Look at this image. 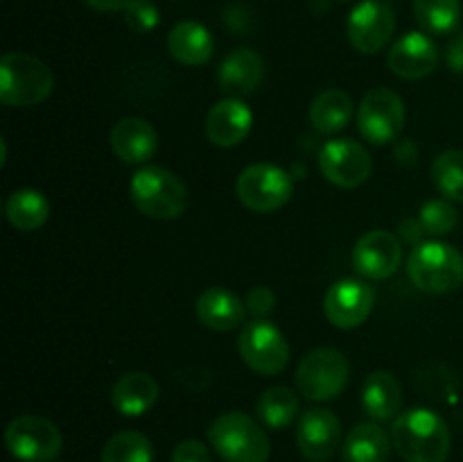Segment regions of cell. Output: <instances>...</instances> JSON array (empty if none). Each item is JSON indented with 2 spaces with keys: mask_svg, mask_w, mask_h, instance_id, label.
<instances>
[{
  "mask_svg": "<svg viewBox=\"0 0 463 462\" xmlns=\"http://www.w3.org/2000/svg\"><path fill=\"white\" fill-rule=\"evenodd\" d=\"M244 303H247V311L251 313L256 320H267V315H269L276 306V294L271 293L267 285H256L253 290H249L247 302Z\"/></svg>",
  "mask_w": 463,
  "mask_h": 462,
  "instance_id": "33",
  "label": "cell"
},
{
  "mask_svg": "<svg viewBox=\"0 0 463 462\" xmlns=\"http://www.w3.org/2000/svg\"><path fill=\"white\" fill-rule=\"evenodd\" d=\"M7 451L21 462H52L61 453V430L39 415H21L5 428Z\"/></svg>",
  "mask_w": 463,
  "mask_h": 462,
  "instance_id": "9",
  "label": "cell"
},
{
  "mask_svg": "<svg viewBox=\"0 0 463 462\" xmlns=\"http://www.w3.org/2000/svg\"><path fill=\"white\" fill-rule=\"evenodd\" d=\"M167 50L184 66H203L213 59L215 41L206 25L197 21L176 23L167 34Z\"/></svg>",
  "mask_w": 463,
  "mask_h": 462,
  "instance_id": "22",
  "label": "cell"
},
{
  "mask_svg": "<svg viewBox=\"0 0 463 462\" xmlns=\"http://www.w3.org/2000/svg\"><path fill=\"white\" fill-rule=\"evenodd\" d=\"M375 303V288L362 279H339L324 297V313L337 329H357L369 320Z\"/></svg>",
  "mask_w": 463,
  "mask_h": 462,
  "instance_id": "13",
  "label": "cell"
},
{
  "mask_svg": "<svg viewBox=\"0 0 463 462\" xmlns=\"http://www.w3.org/2000/svg\"><path fill=\"white\" fill-rule=\"evenodd\" d=\"M253 111L240 98H226L208 111L206 136L217 148H235L249 136Z\"/></svg>",
  "mask_w": 463,
  "mask_h": 462,
  "instance_id": "17",
  "label": "cell"
},
{
  "mask_svg": "<svg viewBox=\"0 0 463 462\" xmlns=\"http://www.w3.org/2000/svg\"><path fill=\"white\" fill-rule=\"evenodd\" d=\"M158 383L147 371H129L120 376L111 390V406L125 417H140L158 401Z\"/></svg>",
  "mask_w": 463,
  "mask_h": 462,
  "instance_id": "21",
  "label": "cell"
},
{
  "mask_svg": "<svg viewBox=\"0 0 463 462\" xmlns=\"http://www.w3.org/2000/svg\"><path fill=\"white\" fill-rule=\"evenodd\" d=\"M353 100L346 91L328 89L310 104V125L319 134H337L351 122Z\"/></svg>",
  "mask_w": 463,
  "mask_h": 462,
  "instance_id": "25",
  "label": "cell"
},
{
  "mask_svg": "<svg viewBox=\"0 0 463 462\" xmlns=\"http://www.w3.org/2000/svg\"><path fill=\"white\" fill-rule=\"evenodd\" d=\"M158 7L152 0H131L125 9V21L138 34H147L158 25Z\"/></svg>",
  "mask_w": 463,
  "mask_h": 462,
  "instance_id": "32",
  "label": "cell"
},
{
  "mask_svg": "<svg viewBox=\"0 0 463 462\" xmlns=\"http://www.w3.org/2000/svg\"><path fill=\"white\" fill-rule=\"evenodd\" d=\"M54 75L41 59L7 53L0 59V100L7 107H36L50 98Z\"/></svg>",
  "mask_w": 463,
  "mask_h": 462,
  "instance_id": "5",
  "label": "cell"
},
{
  "mask_svg": "<svg viewBox=\"0 0 463 462\" xmlns=\"http://www.w3.org/2000/svg\"><path fill=\"white\" fill-rule=\"evenodd\" d=\"M170 462H211V451L199 439H184L175 447Z\"/></svg>",
  "mask_w": 463,
  "mask_h": 462,
  "instance_id": "34",
  "label": "cell"
},
{
  "mask_svg": "<svg viewBox=\"0 0 463 462\" xmlns=\"http://www.w3.org/2000/svg\"><path fill=\"white\" fill-rule=\"evenodd\" d=\"M419 220L423 225L425 234L446 236L455 229L459 216H457V208L448 199H430L420 208Z\"/></svg>",
  "mask_w": 463,
  "mask_h": 462,
  "instance_id": "31",
  "label": "cell"
},
{
  "mask_svg": "<svg viewBox=\"0 0 463 462\" xmlns=\"http://www.w3.org/2000/svg\"><path fill=\"white\" fill-rule=\"evenodd\" d=\"M392 447V435L384 433L380 424L362 421L344 438L342 462H387Z\"/></svg>",
  "mask_w": 463,
  "mask_h": 462,
  "instance_id": "24",
  "label": "cell"
},
{
  "mask_svg": "<svg viewBox=\"0 0 463 462\" xmlns=\"http://www.w3.org/2000/svg\"><path fill=\"white\" fill-rule=\"evenodd\" d=\"M407 274L423 293H455L463 285V254L443 240H425L411 249Z\"/></svg>",
  "mask_w": 463,
  "mask_h": 462,
  "instance_id": "3",
  "label": "cell"
},
{
  "mask_svg": "<svg viewBox=\"0 0 463 462\" xmlns=\"http://www.w3.org/2000/svg\"><path fill=\"white\" fill-rule=\"evenodd\" d=\"M401 236L407 240V243H411L416 247V245H420V238L425 236V229L423 225H420V220H416V217H407V220H402L401 225Z\"/></svg>",
  "mask_w": 463,
  "mask_h": 462,
  "instance_id": "35",
  "label": "cell"
},
{
  "mask_svg": "<svg viewBox=\"0 0 463 462\" xmlns=\"http://www.w3.org/2000/svg\"><path fill=\"white\" fill-rule=\"evenodd\" d=\"M240 202L253 213H271L292 199L294 181L283 168L274 163H251L235 181Z\"/></svg>",
  "mask_w": 463,
  "mask_h": 462,
  "instance_id": "7",
  "label": "cell"
},
{
  "mask_svg": "<svg viewBox=\"0 0 463 462\" xmlns=\"http://www.w3.org/2000/svg\"><path fill=\"white\" fill-rule=\"evenodd\" d=\"M362 406L373 421H393L402 406V390L396 376L387 370H375L366 376L362 388Z\"/></svg>",
  "mask_w": 463,
  "mask_h": 462,
  "instance_id": "23",
  "label": "cell"
},
{
  "mask_svg": "<svg viewBox=\"0 0 463 462\" xmlns=\"http://www.w3.org/2000/svg\"><path fill=\"white\" fill-rule=\"evenodd\" d=\"M387 63L393 75L402 80H420L437 68L439 48L423 32H410L392 45Z\"/></svg>",
  "mask_w": 463,
  "mask_h": 462,
  "instance_id": "16",
  "label": "cell"
},
{
  "mask_svg": "<svg viewBox=\"0 0 463 462\" xmlns=\"http://www.w3.org/2000/svg\"><path fill=\"white\" fill-rule=\"evenodd\" d=\"M208 442L224 462H267L271 453L269 435L242 410L217 417L208 426Z\"/></svg>",
  "mask_w": 463,
  "mask_h": 462,
  "instance_id": "2",
  "label": "cell"
},
{
  "mask_svg": "<svg viewBox=\"0 0 463 462\" xmlns=\"http://www.w3.org/2000/svg\"><path fill=\"white\" fill-rule=\"evenodd\" d=\"M319 168L330 184L339 188H357L371 175L369 149L353 139H333L319 149Z\"/></svg>",
  "mask_w": 463,
  "mask_h": 462,
  "instance_id": "12",
  "label": "cell"
},
{
  "mask_svg": "<svg viewBox=\"0 0 463 462\" xmlns=\"http://www.w3.org/2000/svg\"><path fill=\"white\" fill-rule=\"evenodd\" d=\"M109 143L120 161L138 166L147 163L156 154L158 134L143 118H122L113 125Z\"/></svg>",
  "mask_w": 463,
  "mask_h": 462,
  "instance_id": "18",
  "label": "cell"
},
{
  "mask_svg": "<svg viewBox=\"0 0 463 462\" xmlns=\"http://www.w3.org/2000/svg\"><path fill=\"white\" fill-rule=\"evenodd\" d=\"M298 451L310 462H326L342 447V424L328 408H310L298 417Z\"/></svg>",
  "mask_w": 463,
  "mask_h": 462,
  "instance_id": "15",
  "label": "cell"
},
{
  "mask_svg": "<svg viewBox=\"0 0 463 462\" xmlns=\"http://www.w3.org/2000/svg\"><path fill=\"white\" fill-rule=\"evenodd\" d=\"M265 77V62L251 48H238L222 62L217 80L229 98H244L260 86Z\"/></svg>",
  "mask_w": 463,
  "mask_h": 462,
  "instance_id": "19",
  "label": "cell"
},
{
  "mask_svg": "<svg viewBox=\"0 0 463 462\" xmlns=\"http://www.w3.org/2000/svg\"><path fill=\"white\" fill-rule=\"evenodd\" d=\"M298 410H301V406H298L297 392L285 388V385L267 388L256 403L258 419L271 430H283L289 424H294V419L298 417Z\"/></svg>",
  "mask_w": 463,
  "mask_h": 462,
  "instance_id": "27",
  "label": "cell"
},
{
  "mask_svg": "<svg viewBox=\"0 0 463 462\" xmlns=\"http://www.w3.org/2000/svg\"><path fill=\"white\" fill-rule=\"evenodd\" d=\"M405 127V104L392 89H371L357 107V131L373 145H387Z\"/></svg>",
  "mask_w": 463,
  "mask_h": 462,
  "instance_id": "10",
  "label": "cell"
},
{
  "mask_svg": "<svg viewBox=\"0 0 463 462\" xmlns=\"http://www.w3.org/2000/svg\"><path fill=\"white\" fill-rule=\"evenodd\" d=\"M414 14L430 34H450L461 21V0H414Z\"/></svg>",
  "mask_w": 463,
  "mask_h": 462,
  "instance_id": "28",
  "label": "cell"
},
{
  "mask_svg": "<svg viewBox=\"0 0 463 462\" xmlns=\"http://www.w3.org/2000/svg\"><path fill=\"white\" fill-rule=\"evenodd\" d=\"M102 462H154V447L138 430H120L104 444Z\"/></svg>",
  "mask_w": 463,
  "mask_h": 462,
  "instance_id": "29",
  "label": "cell"
},
{
  "mask_svg": "<svg viewBox=\"0 0 463 462\" xmlns=\"http://www.w3.org/2000/svg\"><path fill=\"white\" fill-rule=\"evenodd\" d=\"M131 202L154 220H175L188 207V188L172 170L143 166L131 177Z\"/></svg>",
  "mask_w": 463,
  "mask_h": 462,
  "instance_id": "4",
  "label": "cell"
},
{
  "mask_svg": "<svg viewBox=\"0 0 463 462\" xmlns=\"http://www.w3.org/2000/svg\"><path fill=\"white\" fill-rule=\"evenodd\" d=\"M432 181L450 202H463V149H446L432 163Z\"/></svg>",
  "mask_w": 463,
  "mask_h": 462,
  "instance_id": "30",
  "label": "cell"
},
{
  "mask_svg": "<svg viewBox=\"0 0 463 462\" xmlns=\"http://www.w3.org/2000/svg\"><path fill=\"white\" fill-rule=\"evenodd\" d=\"M238 351L249 370L260 376H276L288 367L289 344L283 331L269 320H251L242 326Z\"/></svg>",
  "mask_w": 463,
  "mask_h": 462,
  "instance_id": "8",
  "label": "cell"
},
{
  "mask_svg": "<svg viewBox=\"0 0 463 462\" xmlns=\"http://www.w3.org/2000/svg\"><path fill=\"white\" fill-rule=\"evenodd\" d=\"M402 261V247L396 234L387 229L366 231L353 247V267L364 279L383 281L398 272Z\"/></svg>",
  "mask_w": 463,
  "mask_h": 462,
  "instance_id": "14",
  "label": "cell"
},
{
  "mask_svg": "<svg viewBox=\"0 0 463 462\" xmlns=\"http://www.w3.org/2000/svg\"><path fill=\"white\" fill-rule=\"evenodd\" d=\"M396 32V12L387 0H364L351 12L346 23L348 41L364 54H375Z\"/></svg>",
  "mask_w": 463,
  "mask_h": 462,
  "instance_id": "11",
  "label": "cell"
},
{
  "mask_svg": "<svg viewBox=\"0 0 463 462\" xmlns=\"http://www.w3.org/2000/svg\"><path fill=\"white\" fill-rule=\"evenodd\" d=\"M194 313H197L199 322L213 331H235L238 326L244 324L247 317V303L231 293L229 288H208L203 290L194 303Z\"/></svg>",
  "mask_w": 463,
  "mask_h": 462,
  "instance_id": "20",
  "label": "cell"
},
{
  "mask_svg": "<svg viewBox=\"0 0 463 462\" xmlns=\"http://www.w3.org/2000/svg\"><path fill=\"white\" fill-rule=\"evenodd\" d=\"M131 0H84V5H89L95 12H122V9L129 7Z\"/></svg>",
  "mask_w": 463,
  "mask_h": 462,
  "instance_id": "37",
  "label": "cell"
},
{
  "mask_svg": "<svg viewBox=\"0 0 463 462\" xmlns=\"http://www.w3.org/2000/svg\"><path fill=\"white\" fill-rule=\"evenodd\" d=\"M448 66L455 72H463V32H459L455 41L448 45Z\"/></svg>",
  "mask_w": 463,
  "mask_h": 462,
  "instance_id": "36",
  "label": "cell"
},
{
  "mask_svg": "<svg viewBox=\"0 0 463 462\" xmlns=\"http://www.w3.org/2000/svg\"><path fill=\"white\" fill-rule=\"evenodd\" d=\"M348 371V358L339 349H312L297 367V388L307 401H333L346 388Z\"/></svg>",
  "mask_w": 463,
  "mask_h": 462,
  "instance_id": "6",
  "label": "cell"
},
{
  "mask_svg": "<svg viewBox=\"0 0 463 462\" xmlns=\"http://www.w3.org/2000/svg\"><path fill=\"white\" fill-rule=\"evenodd\" d=\"M392 444L405 462H446L450 428L430 408H410L392 421Z\"/></svg>",
  "mask_w": 463,
  "mask_h": 462,
  "instance_id": "1",
  "label": "cell"
},
{
  "mask_svg": "<svg viewBox=\"0 0 463 462\" xmlns=\"http://www.w3.org/2000/svg\"><path fill=\"white\" fill-rule=\"evenodd\" d=\"M5 216L9 225L18 231H36L50 217V202L41 190L21 188L14 190L5 204Z\"/></svg>",
  "mask_w": 463,
  "mask_h": 462,
  "instance_id": "26",
  "label": "cell"
}]
</instances>
